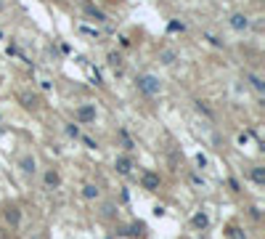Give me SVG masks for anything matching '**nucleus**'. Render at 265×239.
<instances>
[{
	"label": "nucleus",
	"instance_id": "obj_3",
	"mask_svg": "<svg viewBox=\"0 0 265 239\" xmlns=\"http://www.w3.org/2000/svg\"><path fill=\"white\" fill-rule=\"evenodd\" d=\"M228 24H231V29H236V32H247L249 29V16L241 13V11H233L228 16Z\"/></svg>",
	"mask_w": 265,
	"mask_h": 239
},
{
	"label": "nucleus",
	"instance_id": "obj_20",
	"mask_svg": "<svg viewBox=\"0 0 265 239\" xmlns=\"http://www.w3.org/2000/svg\"><path fill=\"white\" fill-rule=\"evenodd\" d=\"M228 186H231L233 191H241V183H239L236 178H228Z\"/></svg>",
	"mask_w": 265,
	"mask_h": 239
},
{
	"label": "nucleus",
	"instance_id": "obj_5",
	"mask_svg": "<svg viewBox=\"0 0 265 239\" xmlns=\"http://www.w3.org/2000/svg\"><path fill=\"white\" fill-rule=\"evenodd\" d=\"M19 170H22V173H27V175H35V173H37V159H35L32 154L19 157Z\"/></svg>",
	"mask_w": 265,
	"mask_h": 239
},
{
	"label": "nucleus",
	"instance_id": "obj_16",
	"mask_svg": "<svg viewBox=\"0 0 265 239\" xmlns=\"http://www.w3.org/2000/svg\"><path fill=\"white\" fill-rule=\"evenodd\" d=\"M226 236H228V239H247V236L241 234V229H236V226H228V229H226Z\"/></svg>",
	"mask_w": 265,
	"mask_h": 239
},
{
	"label": "nucleus",
	"instance_id": "obj_2",
	"mask_svg": "<svg viewBox=\"0 0 265 239\" xmlns=\"http://www.w3.org/2000/svg\"><path fill=\"white\" fill-rule=\"evenodd\" d=\"M77 122H83V125L96 122V104H80L77 106Z\"/></svg>",
	"mask_w": 265,
	"mask_h": 239
},
{
	"label": "nucleus",
	"instance_id": "obj_18",
	"mask_svg": "<svg viewBox=\"0 0 265 239\" xmlns=\"http://www.w3.org/2000/svg\"><path fill=\"white\" fill-rule=\"evenodd\" d=\"M114 213H117V207H114L112 202H106V205H104V215H106V218H112Z\"/></svg>",
	"mask_w": 265,
	"mask_h": 239
},
{
	"label": "nucleus",
	"instance_id": "obj_4",
	"mask_svg": "<svg viewBox=\"0 0 265 239\" xmlns=\"http://www.w3.org/2000/svg\"><path fill=\"white\" fill-rule=\"evenodd\" d=\"M159 183H162L159 173H154V170H144V175H141V186H144L146 191H157V189H159Z\"/></svg>",
	"mask_w": 265,
	"mask_h": 239
},
{
	"label": "nucleus",
	"instance_id": "obj_15",
	"mask_svg": "<svg viewBox=\"0 0 265 239\" xmlns=\"http://www.w3.org/2000/svg\"><path fill=\"white\" fill-rule=\"evenodd\" d=\"M247 80L252 83V88H255L257 93H262V90H265V83H262V80H260L257 75H247Z\"/></svg>",
	"mask_w": 265,
	"mask_h": 239
},
{
	"label": "nucleus",
	"instance_id": "obj_8",
	"mask_svg": "<svg viewBox=\"0 0 265 239\" xmlns=\"http://www.w3.org/2000/svg\"><path fill=\"white\" fill-rule=\"evenodd\" d=\"M43 183H45V189H58V186H61V175H58V170H56V168H48V170H45Z\"/></svg>",
	"mask_w": 265,
	"mask_h": 239
},
{
	"label": "nucleus",
	"instance_id": "obj_19",
	"mask_svg": "<svg viewBox=\"0 0 265 239\" xmlns=\"http://www.w3.org/2000/svg\"><path fill=\"white\" fill-rule=\"evenodd\" d=\"M67 133H69L72 138H77V136H80V127H77L74 122H69V125H67Z\"/></svg>",
	"mask_w": 265,
	"mask_h": 239
},
{
	"label": "nucleus",
	"instance_id": "obj_21",
	"mask_svg": "<svg viewBox=\"0 0 265 239\" xmlns=\"http://www.w3.org/2000/svg\"><path fill=\"white\" fill-rule=\"evenodd\" d=\"M178 29L183 32V24H178V22H170V32H178Z\"/></svg>",
	"mask_w": 265,
	"mask_h": 239
},
{
	"label": "nucleus",
	"instance_id": "obj_17",
	"mask_svg": "<svg viewBox=\"0 0 265 239\" xmlns=\"http://www.w3.org/2000/svg\"><path fill=\"white\" fill-rule=\"evenodd\" d=\"M85 11H88V16H93V22H104V19H106V16H104L98 8H93V6H88Z\"/></svg>",
	"mask_w": 265,
	"mask_h": 239
},
{
	"label": "nucleus",
	"instance_id": "obj_12",
	"mask_svg": "<svg viewBox=\"0 0 265 239\" xmlns=\"http://www.w3.org/2000/svg\"><path fill=\"white\" fill-rule=\"evenodd\" d=\"M159 61L165 64V67H173V64L178 61V53L170 51V48H165V51H159Z\"/></svg>",
	"mask_w": 265,
	"mask_h": 239
},
{
	"label": "nucleus",
	"instance_id": "obj_14",
	"mask_svg": "<svg viewBox=\"0 0 265 239\" xmlns=\"http://www.w3.org/2000/svg\"><path fill=\"white\" fill-rule=\"evenodd\" d=\"M106 61H109V67H112L114 72H122V56H119V53L112 51V53L106 56Z\"/></svg>",
	"mask_w": 265,
	"mask_h": 239
},
{
	"label": "nucleus",
	"instance_id": "obj_9",
	"mask_svg": "<svg viewBox=\"0 0 265 239\" xmlns=\"http://www.w3.org/2000/svg\"><path fill=\"white\" fill-rule=\"evenodd\" d=\"M19 104H22L24 109H29V112L40 109V99H37L35 93H22V96H19Z\"/></svg>",
	"mask_w": 265,
	"mask_h": 239
},
{
	"label": "nucleus",
	"instance_id": "obj_1",
	"mask_svg": "<svg viewBox=\"0 0 265 239\" xmlns=\"http://www.w3.org/2000/svg\"><path fill=\"white\" fill-rule=\"evenodd\" d=\"M135 88L141 90L144 96H157L159 90H162V80L157 77V75H138L135 77Z\"/></svg>",
	"mask_w": 265,
	"mask_h": 239
},
{
	"label": "nucleus",
	"instance_id": "obj_11",
	"mask_svg": "<svg viewBox=\"0 0 265 239\" xmlns=\"http://www.w3.org/2000/svg\"><path fill=\"white\" fill-rule=\"evenodd\" d=\"M83 197H85V199H98V197H101L98 183H85V186H83Z\"/></svg>",
	"mask_w": 265,
	"mask_h": 239
},
{
	"label": "nucleus",
	"instance_id": "obj_13",
	"mask_svg": "<svg viewBox=\"0 0 265 239\" xmlns=\"http://www.w3.org/2000/svg\"><path fill=\"white\" fill-rule=\"evenodd\" d=\"M249 178H252L257 186H262V183H265V168H260V165L252 168V170H249Z\"/></svg>",
	"mask_w": 265,
	"mask_h": 239
},
{
	"label": "nucleus",
	"instance_id": "obj_10",
	"mask_svg": "<svg viewBox=\"0 0 265 239\" xmlns=\"http://www.w3.org/2000/svg\"><path fill=\"white\" fill-rule=\"evenodd\" d=\"M191 223H194V229H199V231H205V229L210 226V215H207V213H194Z\"/></svg>",
	"mask_w": 265,
	"mask_h": 239
},
{
	"label": "nucleus",
	"instance_id": "obj_7",
	"mask_svg": "<svg viewBox=\"0 0 265 239\" xmlns=\"http://www.w3.org/2000/svg\"><path fill=\"white\" fill-rule=\"evenodd\" d=\"M114 168H117V173H122V175H130V170H133V157H130V154H119V157L114 159Z\"/></svg>",
	"mask_w": 265,
	"mask_h": 239
},
{
	"label": "nucleus",
	"instance_id": "obj_6",
	"mask_svg": "<svg viewBox=\"0 0 265 239\" xmlns=\"http://www.w3.org/2000/svg\"><path fill=\"white\" fill-rule=\"evenodd\" d=\"M3 215H6V220H8V226L19 229V223H22V210H19L16 205H8L6 210H3Z\"/></svg>",
	"mask_w": 265,
	"mask_h": 239
}]
</instances>
